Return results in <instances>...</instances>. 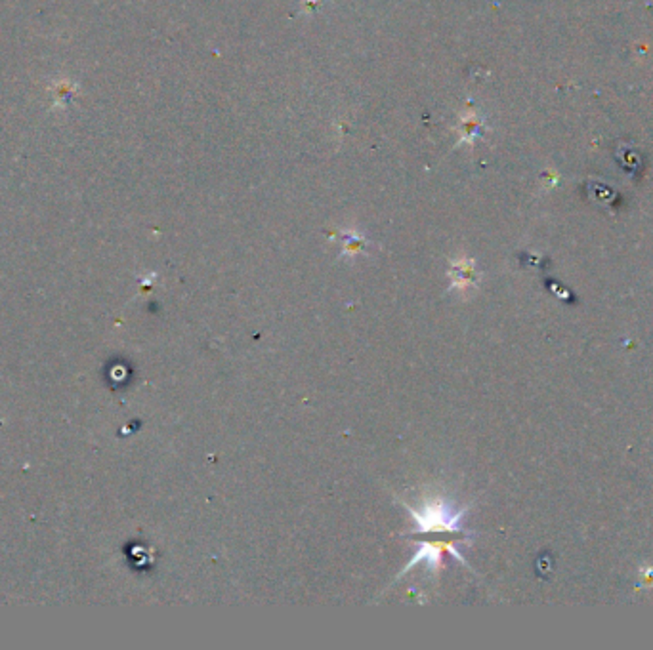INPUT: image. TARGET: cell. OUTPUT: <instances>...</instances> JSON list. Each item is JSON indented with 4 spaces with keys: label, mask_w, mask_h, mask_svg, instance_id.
Returning <instances> with one entry per match:
<instances>
[{
    "label": "cell",
    "mask_w": 653,
    "mask_h": 650,
    "mask_svg": "<svg viewBox=\"0 0 653 650\" xmlns=\"http://www.w3.org/2000/svg\"><path fill=\"white\" fill-rule=\"evenodd\" d=\"M419 532H453L461 527L466 510H455L445 500H432L419 510L407 507Z\"/></svg>",
    "instance_id": "1"
},
{
    "label": "cell",
    "mask_w": 653,
    "mask_h": 650,
    "mask_svg": "<svg viewBox=\"0 0 653 650\" xmlns=\"http://www.w3.org/2000/svg\"><path fill=\"white\" fill-rule=\"evenodd\" d=\"M478 275H476V265L472 260H456L451 265V286L449 290H463L466 292L472 286H476Z\"/></svg>",
    "instance_id": "2"
},
{
    "label": "cell",
    "mask_w": 653,
    "mask_h": 650,
    "mask_svg": "<svg viewBox=\"0 0 653 650\" xmlns=\"http://www.w3.org/2000/svg\"><path fill=\"white\" fill-rule=\"evenodd\" d=\"M365 239L357 233H348L344 235V248H342V255H357L363 250Z\"/></svg>",
    "instance_id": "3"
},
{
    "label": "cell",
    "mask_w": 653,
    "mask_h": 650,
    "mask_svg": "<svg viewBox=\"0 0 653 650\" xmlns=\"http://www.w3.org/2000/svg\"><path fill=\"white\" fill-rule=\"evenodd\" d=\"M480 126H481V123L478 120V118H476V116H470V118H466V120H464V126H463V128H466V132H463V140L466 138V141H472L470 138H474V136H476V132L480 130Z\"/></svg>",
    "instance_id": "4"
}]
</instances>
